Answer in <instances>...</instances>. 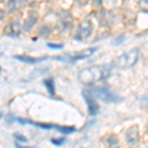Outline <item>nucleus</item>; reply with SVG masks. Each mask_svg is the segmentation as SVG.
<instances>
[{"mask_svg":"<svg viewBox=\"0 0 148 148\" xmlns=\"http://www.w3.org/2000/svg\"><path fill=\"white\" fill-rule=\"evenodd\" d=\"M82 95L85 100V103L87 104L88 113H89L90 116H96V114H98V113H99V111H100L99 105L97 104L96 100H95L94 96L91 94V92H90L89 90H85V91H83Z\"/></svg>","mask_w":148,"mask_h":148,"instance_id":"nucleus-6","label":"nucleus"},{"mask_svg":"<svg viewBox=\"0 0 148 148\" xmlns=\"http://www.w3.org/2000/svg\"><path fill=\"white\" fill-rule=\"evenodd\" d=\"M93 31L92 23L89 20H84L81 22V24L76 31V35L74 39L79 40V42H84L91 36Z\"/></svg>","mask_w":148,"mask_h":148,"instance_id":"nucleus-5","label":"nucleus"},{"mask_svg":"<svg viewBox=\"0 0 148 148\" xmlns=\"http://www.w3.org/2000/svg\"><path fill=\"white\" fill-rule=\"evenodd\" d=\"M139 6L142 11L148 12V1H146V0H142V1L139 2Z\"/></svg>","mask_w":148,"mask_h":148,"instance_id":"nucleus-16","label":"nucleus"},{"mask_svg":"<svg viewBox=\"0 0 148 148\" xmlns=\"http://www.w3.org/2000/svg\"><path fill=\"white\" fill-rule=\"evenodd\" d=\"M107 145L109 148H119L120 146V141H119L118 137L114 134H111L107 138Z\"/></svg>","mask_w":148,"mask_h":148,"instance_id":"nucleus-12","label":"nucleus"},{"mask_svg":"<svg viewBox=\"0 0 148 148\" xmlns=\"http://www.w3.org/2000/svg\"><path fill=\"white\" fill-rule=\"evenodd\" d=\"M140 56V52L137 49H133L131 51L125 52L119 56L114 61V64L120 69H127L134 66L137 63Z\"/></svg>","mask_w":148,"mask_h":148,"instance_id":"nucleus-3","label":"nucleus"},{"mask_svg":"<svg viewBox=\"0 0 148 148\" xmlns=\"http://www.w3.org/2000/svg\"><path fill=\"white\" fill-rule=\"evenodd\" d=\"M15 146H16V148H35L33 146H23V145H20L19 143H16Z\"/></svg>","mask_w":148,"mask_h":148,"instance_id":"nucleus-18","label":"nucleus"},{"mask_svg":"<svg viewBox=\"0 0 148 148\" xmlns=\"http://www.w3.org/2000/svg\"><path fill=\"white\" fill-rule=\"evenodd\" d=\"M111 66L107 65V64L93 65L82 69L78 75V78L83 84L91 86L108 79L111 75Z\"/></svg>","mask_w":148,"mask_h":148,"instance_id":"nucleus-1","label":"nucleus"},{"mask_svg":"<svg viewBox=\"0 0 148 148\" xmlns=\"http://www.w3.org/2000/svg\"><path fill=\"white\" fill-rule=\"evenodd\" d=\"M64 141H65V137L52 138V139H51V142H52V144L56 145V146H60V145H62Z\"/></svg>","mask_w":148,"mask_h":148,"instance_id":"nucleus-14","label":"nucleus"},{"mask_svg":"<svg viewBox=\"0 0 148 148\" xmlns=\"http://www.w3.org/2000/svg\"><path fill=\"white\" fill-rule=\"evenodd\" d=\"M44 84L46 86L47 92L49 93L51 96L53 97L56 95V86H54V81L52 79H46L44 80Z\"/></svg>","mask_w":148,"mask_h":148,"instance_id":"nucleus-11","label":"nucleus"},{"mask_svg":"<svg viewBox=\"0 0 148 148\" xmlns=\"http://www.w3.org/2000/svg\"><path fill=\"white\" fill-rule=\"evenodd\" d=\"M97 47H88V49H82L80 51L74 52L71 54H64V56H57L54 57V59H57L59 61H65V62H75L78 60H83L85 58H88L97 51Z\"/></svg>","mask_w":148,"mask_h":148,"instance_id":"nucleus-4","label":"nucleus"},{"mask_svg":"<svg viewBox=\"0 0 148 148\" xmlns=\"http://www.w3.org/2000/svg\"><path fill=\"white\" fill-rule=\"evenodd\" d=\"M47 47H51V49H61L63 47V46L62 45H57V44H51V42H49V44L47 45Z\"/></svg>","mask_w":148,"mask_h":148,"instance_id":"nucleus-17","label":"nucleus"},{"mask_svg":"<svg viewBox=\"0 0 148 148\" xmlns=\"http://www.w3.org/2000/svg\"><path fill=\"white\" fill-rule=\"evenodd\" d=\"M2 118V114H0V119H1Z\"/></svg>","mask_w":148,"mask_h":148,"instance_id":"nucleus-19","label":"nucleus"},{"mask_svg":"<svg viewBox=\"0 0 148 148\" xmlns=\"http://www.w3.org/2000/svg\"><path fill=\"white\" fill-rule=\"evenodd\" d=\"M14 137H15L16 139L18 140V141H20V142H22V143L28 142L27 137H25V136H24V135H22V134H19V133H15V134H14Z\"/></svg>","mask_w":148,"mask_h":148,"instance_id":"nucleus-15","label":"nucleus"},{"mask_svg":"<svg viewBox=\"0 0 148 148\" xmlns=\"http://www.w3.org/2000/svg\"><path fill=\"white\" fill-rule=\"evenodd\" d=\"M38 14L36 13V12H31V13H29L28 15V18L26 19L25 23H24V30L26 31V32H29V31L31 30L34 26L36 25V23H37L38 21Z\"/></svg>","mask_w":148,"mask_h":148,"instance_id":"nucleus-8","label":"nucleus"},{"mask_svg":"<svg viewBox=\"0 0 148 148\" xmlns=\"http://www.w3.org/2000/svg\"><path fill=\"white\" fill-rule=\"evenodd\" d=\"M91 94L94 96V98L100 100V101L104 103H108V104H112V103H120L123 101V99L114 93L110 89L109 87H98V86H94L91 90H89Z\"/></svg>","mask_w":148,"mask_h":148,"instance_id":"nucleus-2","label":"nucleus"},{"mask_svg":"<svg viewBox=\"0 0 148 148\" xmlns=\"http://www.w3.org/2000/svg\"><path fill=\"white\" fill-rule=\"evenodd\" d=\"M56 130L58 131H60L63 134H69V133H72L76 130V128L74 126H57L56 127Z\"/></svg>","mask_w":148,"mask_h":148,"instance_id":"nucleus-13","label":"nucleus"},{"mask_svg":"<svg viewBox=\"0 0 148 148\" xmlns=\"http://www.w3.org/2000/svg\"><path fill=\"white\" fill-rule=\"evenodd\" d=\"M21 33V26L18 22H14L9 25L8 27V33L7 35L11 36V37H17Z\"/></svg>","mask_w":148,"mask_h":148,"instance_id":"nucleus-10","label":"nucleus"},{"mask_svg":"<svg viewBox=\"0 0 148 148\" xmlns=\"http://www.w3.org/2000/svg\"><path fill=\"white\" fill-rule=\"evenodd\" d=\"M125 140L126 143L130 145L137 144L139 140V130L137 125H132L125 131Z\"/></svg>","mask_w":148,"mask_h":148,"instance_id":"nucleus-7","label":"nucleus"},{"mask_svg":"<svg viewBox=\"0 0 148 148\" xmlns=\"http://www.w3.org/2000/svg\"><path fill=\"white\" fill-rule=\"evenodd\" d=\"M15 59H17L19 61H22L24 63H28V64H35L38 63L40 61H42L45 59H47V57H42V58H35V57L29 56H13Z\"/></svg>","mask_w":148,"mask_h":148,"instance_id":"nucleus-9","label":"nucleus"},{"mask_svg":"<svg viewBox=\"0 0 148 148\" xmlns=\"http://www.w3.org/2000/svg\"><path fill=\"white\" fill-rule=\"evenodd\" d=\"M0 71H1V68H0Z\"/></svg>","mask_w":148,"mask_h":148,"instance_id":"nucleus-20","label":"nucleus"}]
</instances>
